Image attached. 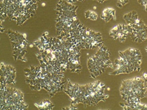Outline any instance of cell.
Returning <instances> with one entry per match:
<instances>
[{"instance_id":"10","label":"cell","mask_w":147,"mask_h":110,"mask_svg":"<svg viewBox=\"0 0 147 110\" xmlns=\"http://www.w3.org/2000/svg\"><path fill=\"white\" fill-rule=\"evenodd\" d=\"M35 106H37L39 109H52L54 107V105H53L50 100L47 99L44 100L40 104H35Z\"/></svg>"},{"instance_id":"8","label":"cell","mask_w":147,"mask_h":110,"mask_svg":"<svg viewBox=\"0 0 147 110\" xmlns=\"http://www.w3.org/2000/svg\"><path fill=\"white\" fill-rule=\"evenodd\" d=\"M101 18L104 20L106 22H108L111 20H116L115 16V11L112 8H106L102 12Z\"/></svg>"},{"instance_id":"6","label":"cell","mask_w":147,"mask_h":110,"mask_svg":"<svg viewBox=\"0 0 147 110\" xmlns=\"http://www.w3.org/2000/svg\"><path fill=\"white\" fill-rule=\"evenodd\" d=\"M120 105L124 109H147V104L142 103L140 102L132 103H128L127 102L120 103Z\"/></svg>"},{"instance_id":"14","label":"cell","mask_w":147,"mask_h":110,"mask_svg":"<svg viewBox=\"0 0 147 110\" xmlns=\"http://www.w3.org/2000/svg\"><path fill=\"white\" fill-rule=\"evenodd\" d=\"M91 11H88L84 13V16H85L86 18H87V19L89 18V17H90V15L91 14Z\"/></svg>"},{"instance_id":"2","label":"cell","mask_w":147,"mask_h":110,"mask_svg":"<svg viewBox=\"0 0 147 110\" xmlns=\"http://www.w3.org/2000/svg\"><path fill=\"white\" fill-rule=\"evenodd\" d=\"M110 52L104 45L99 48L97 53L88 60V68L91 73V77L96 78L105 72L107 68H113V65L109 59Z\"/></svg>"},{"instance_id":"22","label":"cell","mask_w":147,"mask_h":110,"mask_svg":"<svg viewBox=\"0 0 147 110\" xmlns=\"http://www.w3.org/2000/svg\"><path fill=\"white\" fill-rule=\"evenodd\" d=\"M23 36H24V37H25V38H26V35L24 34H23Z\"/></svg>"},{"instance_id":"12","label":"cell","mask_w":147,"mask_h":110,"mask_svg":"<svg viewBox=\"0 0 147 110\" xmlns=\"http://www.w3.org/2000/svg\"><path fill=\"white\" fill-rule=\"evenodd\" d=\"M97 18H98V15H97V14H96V13L95 12L91 11L90 17H89V19L95 21V20H96L97 19Z\"/></svg>"},{"instance_id":"3","label":"cell","mask_w":147,"mask_h":110,"mask_svg":"<svg viewBox=\"0 0 147 110\" xmlns=\"http://www.w3.org/2000/svg\"><path fill=\"white\" fill-rule=\"evenodd\" d=\"M119 57L123 60L127 74L140 71L142 56L140 51L134 48H129L123 52H119Z\"/></svg>"},{"instance_id":"11","label":"cell","mask_w":147,"mask_h":110,"mask_svg":"<svg viewBox=\"0 0 147 110\" xmlns=\"http://www.w3.org/2000/svg\"><path fill=\"white\" fill-rule=\"evenodd\" d=\"M129 0H118L117 3V6L119 8H122L123 6L128 3Z\"/></svg>"},{"instance_id":"4","label":"cell","mask_w":147,"mask_h":110,"mask_svg":"<svg viewBox=\"0 0 147 110\" xmlns=\"http://www.w3.org/2000/svg\"><path fill=\"white\" fill-rule=\"evenodd\" d=\"M128 26L130 30V36L133 41L141 43L147 39V26L142 20L136 24L128 25Z\"/></svg>"},{"instance_id":"16","label":"cell","mask_w":147,"mask_h":110,"mask_svg":"<svg viewBox=\"0 0 147 110\" xmlns=\"http://www.w3.org/2000/svg\"><path fill=\"white\" fill-rule=\"evenodd\" d=\"M24 71L25 73H28V72L31 71V70H30V69H25L24 70Z\"/></svg>"},{"instance_id":"21","label":"cell","mask_w":147,"mask_h":110,"mask_svg":"<svg viewBox=\"0 0 147 110\" xmlns=\"http://www.w3.org/2000/svg\"><path fill=\"white\" fill-rule=\"evenodd\" d=\"M34 46V43L33 44H31V45H30V47H32Z\"/></svg>"},{"instance_id":"20","label":"cell","mask_w":147,"mask_h":110,"mask_svg":"<svg viewBox=\"0 0 147 110\" xmlns=\"http://www.w3.org/2000/svg\"><path fill=\"white\" fill-rule=\"evenodd\" d=\"M45 5H46L45 3H42V6H43V7H44V6H45Z\"/></svg>"},{"instance_id":"1","label":"cell","mask_w":147,"mask_h":110,"mask_svg":"<svg viewBox=\"0 0 147 110\" xmlns=\"http://www.w3.org/2000/svg\"><path fill=\"white\" fill-rule=\"evenodd\" d=\"M145 80L140 77H134L122 82L120 88V95L128 103L140 102L145 97Z\"/></svg>"},{"instance_id":"18","label":"cell","mask_w":147,"mask_h":110,"mask_svg":"<svg viewBox=\"0 0 147 110\" xmlns=\"http://www.w3.org/2000/svg\"><path fill=\"white\" fill-rule=\"evenodd\" d=\"M22 61H27V60H26V59L25 58V57H24V56L23 57V59H22L21 60Z\"/></svg>"},{"instance_id":"5","label":"cell","mask_w":147,"mask_h":110,"mask_svg":"<svg viewBox=\"0 0 147 110\" xmlns=\"http://www.w3.org/2000/svg\"><path fill=\"white\" fill-rule=\"evenodd\" d=\"M109 36L114 40H119L120 42L123 43L128 36L124 34L122 30V24L115 26L109 31Z\"/></svg>"},{"instance_id":"7","label":"cell","mask_w":147,"mask_h":110,"mask_svg":"<svg viewBox=\"0 0 147 110\" xmlns=\"http://www.w3.org/2000/svg\"><path fill=\"white\" fill-rule=\"evenodd\" d=\"M77 9V6H75L74 5H73L71 3L63 1V0H60V1L57 4L56 10L58 12L71 11H76Z\"/></svg>"},{"instance_id":"15","label":"cell","mask_w":147,"mask_h":110,"mask_svg":"<svg viewBox=\"0 0 147 110\" xmlns=\"http://www.w3.org/2000/svg\"><path fill=\"white\" fill-rule=\"evenodd\" d=\"M84 1V0H69V3H75V2H77V1Z\"/></svg>"},{"instance_id":"13","label":"cell","mask_w":147,"mask_h":110,"mask_svg":"<svg viewBox=\"0 0 147 110\" xmlns=\"http://www.w3.org/2000/svg\"><path fill=\"white\" fill-rule=\"evenodd\" d=\"M145 80V97H147V77L145 78H144Z\"/></svg>"},{"instance_id":"17","label":"cell","mask_w":147,"mask_h":110,"mask_svg":"<svg viewBox=\"0 0 147 110\" xmlns=\"http://www.w3.org/2000/svg\"><path fill=\"white\" fill-rule=\"evenodd\" d=\"M4 30H5V29H4L3 26L1 25V32H3L4 31Z\"/></svg>"},{"instance_id":"9","label":"cell","mask_w":147,"mask_h":110,"mask_svg":"<svg viewBox=\"0 0 147 110\" xmlns=\"http://www.w3.org/2000/svg\"><path fill=\"white\" fill-rule=\"evenodd\" d=\"M123 18L128 25L136 24L141 20L138 18V15L136 11H132L125 14L123 16Z\"/></svg>"},{"instance_id":"19","label":"cell","mask_w":147,"mask_h":110,"mask_svg":"<svg viewBox=\"0 0 147 110\" xmlns=\"http://www.w3.org/2000/svg\"><path fill=\"white\" fill-rule=\"evenodd\" d=\"M44 35H45V36H48V34H49V32H44Z\"/></svg>"}]
</instances>
